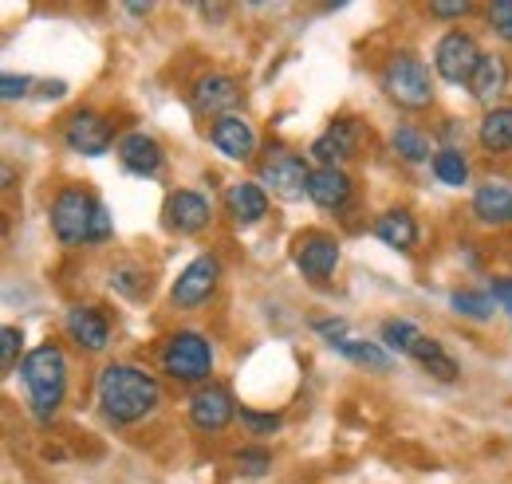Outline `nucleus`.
<instances>
[{"mask_svg": "<svg viewBox=\"0 0 512 484\" xmlns=\"http://www.w3.org/2000/svg\"><path fill=\"white\" fill-rule=\"evenodd\" d=\"M95 394H99V410L107 414V422H115V425L142 422V418L158 406V398H162L158 382H154L146 370L127 366V363L107 366V370L99 374V382H95Z\"/></svg>", "mask_w": 512, "mask_h": 484, "instance_id": "f257e3e1", "label": "nucleus"}, {"mask_svg": "<svg viewBox=\"0 0 512 484\" xmlns=\"http://www.w3.org/2000/svg\"><path fill=\"white\" fill-rule=\"evenodd\" d=\"M20 378H24V386H28L32 414H36L40 422H48V418L60 410L64 390H67L64 351H60V347H52V343H44V347L28 351V355H24V363H20Z\"/></svg>", "mask_w": 512, "mask_h": 484, "instance_id": "f03ea898", "label": "nucleus"}, {"mask_svg": "<svg viewBox=\"0 0 512 484\" xmlns=\"http://www.w3.org/2000/svg\"><path fill=\"white\" fill-rule=\"evenodd\" d=\"M95 217H99V201L87 197L83 189H60L56 201H52V233L67 248L91 244V237H95Z\"/></svg>", "mask_w": 512, "mask_h": 484, "instance_id": "7ed1b4c3", "label": "nucleus"}, {"mask_svg": "<svg viewBox=\"0 0 512 484\" xmlns=\"http://www.w3.org/2000/svg\"><path fill=\"white\" fill-rule=\"evenodd\" d=\"M383 91L406 111H422L430 107L434 99V83H430V71L426 63L414 60V56H390L383 67Z\"/></svg>", "mask_w": 512, "mask_h": 484, "instance_id": "20e7f679", "label": "nucleus"}, {"mask_svg": "<svg viewBox=\"0 0 512 484\" xmlns=\"http://www.w3.org/2000/svg\"><path fill=\"white\" fill-rule=\"evenodd\" d=\"M162 370L178 382H205L209 370H213V351H209V339L197 335V331H178L166 339L162 347Z\"/></svg>", "mask_w": 512, "mask_h": 484, "instance_id": "39448f33", "label": "nucleus"}, {"mask_svg": "<svg viewBox=\"0 0 512 484\" xmlns=\"http://www.w3.org/2000/svg\"><path fill=\"white\" fill-rule=\"evenodd\" d=\"M260 182L284 201H300L308 193V182H312V166L300 154H292L284 146H272L264 166H260Z\"/></svg>", "mask_w": 512, "mask_h": 484, "instance_id": "423d86ee", "label": "nucleus"}, {"mask_svg": "<svg viewBox=\"0 0 512 484\" xmlns=\"http://www.w3.org/2000/svg\"><path fill=\"white\" fill-rule=\"evenodd\" d=\"M434 67L446 83H469L473 71L481 67V48L469 32H446L434 48Z\"/></svg>", "mask_w": 512, "mask_h": 484, "instance_id": "0eeeda50", "label": "nucleus"}, {"mask_svg": "<svg viewBox=\"0 0 512 484\" xmlns=\"http://www.w3.org/2000/svg\"><path fill=\"white\" fill-rule=\"evenodd\" d=\"M217 280H221L217 256H197V260H190L186 272H182L178 284H174V307H182V311L201 307V303L217 292Z\"/></svg>", "mask_w": 512, "mask_h": 484, "instance_id": "6e6552de", "label": "nucleus"}, {"mask_svg": "<svg viewBox=\"0 0 512 484\" xmlns=\"http://www.w3.org/2000/svg\"><path fill=\"white\" fill-rule=\"evenodd\" d=\"M111 122L103 119V115H95V111H75L64 126V146L67 150H75V154H87V158H95V154H107L111 150Z\"/></svg>", "mask_w": 512, "mask_h": 484, "instance_id": "1a4fd4ad", "label": "nucleus"}, {"mask_svg": "<svg viewBox=\"0 0 512 484\" xmlns=\"http://www.w3.org/2000/svg\"><path fill=\"white\" fill-rule=\"evenodd\" d=\"M209 201L201 197V193H193V189H174L170 197H166V225L174 229V233H201L205 225H209Z\"/></svg>", "mask_w": 512, "mask_h": 484, "instance_id": "9d476101", "label": "nucleus"}, {"mask_svg": "<svg viewBox=\"0 0 512 484\" xmlns=\"http://www.w3.org/2000/svg\"><path fill=\"white\" fill-rule=\"evenodd\" d=\"M355 146H359V122L335 119L320 138L312 142V158H316L320 166H335V170H339V162H347V158L355 154Z\"/></svg>", "mask_w": 512, "mask_h": 484, "instance_id": "9b49d317", "label": "nucleus"}, {"mask_svg": "<svg viewBox=\"0 0 512 484\" xmlns=\"http://www.w3.org/2000/svg\"><path fill=\"white\" fill-rule=\"evenodd\" d=\"M233 398H229V390H221V386H201L197 394L190 398V422L197 429H205V433H217V429H225V425L233 422Z\"/></svg>", "mask_w": 512, "mask_h": 484, "instance_id": "f8f14e48", "label": "nucleus"}, {"mask_svg": "<svg viewBox=\"0 0 512 484\" xmlns=\"http://www.w3.org/2000/svg\"><path fill=\"white\" fill-rule=\"evenodd\" d=\"M335 264H339V244H335V237H327V233H304L296 241V268L304 276L323 280V276L335 272Z\"/></svg>", "mask_w": 512, "mask_h": 484, "instance_id": "ddd939ff", "label": "nucleus"}, {"mask_svg": "<svg viewBox=\"0 0 512 484\" xmlns=\"http://www.w3.org/2000/svg\"><path fill=\"white\" fill-rule=\"evenodd\" d=\"M237 103H241V87H237V79H229V75H205V79L193 87V107H197L201 115L225 119V115H233Z\"/></svg>", "mask_w": 512, "mask_h": 484, "instance_id": "4468645a", "label": "nucleus"}, {"mask_svg": "<svg viewBox=\"0 0 512 484\" xmlns=\"http://www.w3.org/2000/svg\"><path fill=\"white\" fill-rule=\"evenodd\" d=\"M213 146L225 154V158H233V162H249L256 154V134L253 126L241 119V115H225V119H213Z\"/></svg>", "mask_w": 512, "mask_h": 484, "instance_id": "2eb2a0df", "label": "nucleus"}, {"mask_svg": "<svg viewBox=\"0 0 512 484\" xmlns=\"http://www.w3.org/2000/svg\"><path fill=\"white\" fill-rule=\"evenodd\" d=\"M67 335L83 347V351H103L111 343V323L95 311V307H71L67 311Z\"/></svg>", "mask_w": 512, "mask_h": 484, "instance_id": "dca6fc26", "label": "nucleus"}, {"mask_svg": "<svg viewBox=\"0 0 512 484\" xmlns=\"http://www.w3.org/2000/svg\"><path fill=\"white\" fill-rule=\"evenodd\" d=\"M225 213L233 217V225H241V229H249L256 225L264 213H268V197H264V189L253 182H237L225 189Z\"/></svg>", "mask_w": 512, "mask_h": 484, "instance_id": "f3484780", "label": "nucleus"}, {"mask_svg": "<svg viewBox=\"0 0 512 484\" xmlns=\"http://www.w3.org/2000/svg\"><path fill=\"white\" fill-rule=\"evenodd\" d=\"M119 162L127 166L130 174H158L162 170V146L150 138V134H127V138H119Z\"/></svg>", "mask_w": 512, "mask_h": 484, "instance_id": "a211bd4d", "label": "nucleus"}, {"mask_svg": "<svg viewBox=\"0 0 512 484\" xmlns=\"http://www.w3.org/2000/svg\"><path fill=\"white\" fill-rule=\"evenodd\" d=\"M308 197L320 205V209H343L351 201V178L335 166H320L312 170V182H308Z\"/></svg>", "mask_w": 512, "mask_h": 484, "instance_id": "6ab92c4d", "label": "nucleus"}, {"mask_svg": "<svg viewBox=\"0 0 512 484\" xmlns=\"http://www.w3.org/2000/svg\"><path fill=\"white\" fill-rule=\"evenodd\" d=\"M473 213L485 225H512V185L489 182L473 193Z\"/></svg>", "mask_w": 512, "mask_h": 484, "instance_id": "aec40b11", "label": "nucleus"}, {"mask_svg": "<svg viewBox=\"0 0 512 484\" xmlns=\"http://www.w3.org/2000/svg\"><path fill=\"white\" fill-rule=\"evenodd\" d=\"M375 237L383 244H390V248L410 252L418 244V225H414V217L406 209H386L383 217L375 221Z\"/></svg>", "mask_w": 512, "mask_h": 484, "instance_id": "412c9836", "label": "nucleus"}, {"mask_svg": "<svg viewBox=\"0 0 512 484\" xmlns=\"http://www.w3.org/2000/svg\"><path fill=\"white\" fill-rule=\"evenodd\" d=\"M469 87H473V99L493 103V99L509 87V63L501 60V56H481V67L473 71Z\"/></svg>", "mask_w": 512, "mask_h": 484, "instance_id": "4be33fe9", "label": "nucleus"}, {"mask_svg": "<svg viewBox=\"0 0 512 484\" xmlns=\"http://www.w3.org/2000/svg\"><path fill=\"white\" fill-rule=\"evenodd\" d=\"M481 146L489 154H509L512 150V107H493L485 119H481V130H477Z\"/></svg>", "mask_w": 512, "mask_h": 484, "instance_id": "5701e85b", "label": "nucleus"}, {"mask_svg": "<svg viewBox=\"0 0 512 484\" xmlns=\"http://www.w3.org/2000/svg\"><path fill=\"white\" fill-rule=\"evenodd\" d=\"M414 359L426 366L434 378H442V382H453V378H457V363L442 351V343H438V339H426V335H422V339H418V347H414Z\"/></svg>", "mask_w": 512, "mask_h": 484, "instance_id": "b1692460", "label": "nucleus"}, {"mask_svg": "<svg viewBox=\"0 0 512 484\" xmlns=\"http://www.w3.org/2000/svg\"><path fill=\"white\" fill-rule=\"evenodd\" d=\"M390 146H394V154L406 158V162H426V158H430V138H426L422 130H414V126H398V130L390 134Z\"/></svg>", "mask_w": 512, "mask_h": 484, "instance_id": "393cba45", "label": "nucleus"}, {"mask_svg": "<svg viewBox=\"0 0 512 484\" xmlns=\"http://www.w3.org/2000/svg\"><path fill=\"white\" fill-rule=\"evenodd\" d=\"M434 174H438V182L446 185H465L469 182V162L461 158V150L446 146V150L434 154Z\"/></svg>", "mask_w": 512, "mask_h": 484, "instance_id": "a878e982", "label": "nucleus"}, {"mask_svg": "<svg viewBox=\"0 0 512 484\" xmlns=\"http://www.w3.org/2000/svg\"><path fill=\"white\" fill-rule=\"evenodd\" d=\"M418 327L414 323H406V319H386L383 323V343L390 351H398V355H414V347H418Z\"/></svg>", "mask_w": 512, "mask_h": 484, "instance_id": "bb28decb", "label": "nucleus"}, {"mask_svg": "<svg viewBox=\"0 0 512 484\" xmlns=\"http://www.w3.org/2000/svg\"><path fill=\"white\" fill-rule=\"evenodd\" d=\"M335 351L339 355H347L351 363L359 366H371V370H390V355H386L383 347H375V343H335Z\"/></svg>", "mask_w": 512, "mask_h": 484, "instance_id": "cd10ccee", "label": "nucleus"}, {"mask_svg": "<svg viewBox=\"0 0 512 484\" xmlns=\"http://www.w3.org/2000/svg\"><path fill=\"white\" fill-rule=\"evenodd\" d=\"M449 303H453V311L465 315V319H493V311H497L489 292H453Z\"/></svg>", "mask_w": 512, "mask_h": 484, "instance_id": "c85d7f7f", "label": "nucleus"}, {"mask_svg": "<svg viewBox=\"0 0 512 484\" xmlns=\"http://www.w3.org/2000/svg\"><path fill=\"white\" fill-rule=\"evenodd\" d=\"M268 465H272V453L268 449H237V469L241 473H249V477H260V473H268Z\"/></svg>", "mask_w": 512, "mask_h": 484, "instance_id": "c756f323", "label": "nucleus"}, {"mask_svg": "<svg viewBox=\"0 0 512 484\" xmlns=\"http://www.w3.org/2000/svg\"><path fill=\"white\" fill-rule=\"evenodd\" d=\"M20 339H24V335H20L16 327H4V331H0V366H4V374H8V370H16V359H20Z\"/></svg>", "mask_w": 512, "mask_h": 484, "instance_id": "7c9ffc66", "label": "nucleus"}, {"mask_svg": "<svg viewBox=\"0 0 512 484\" xmlns=\"http://www.w3.org/2000/svg\"><path fill=\"white\" fill-rule=\"evenodd\" d=\"M489 20H493L497 36H501V40H509V44H512V0H497V4L489 8Z\"/></svg>", "mask_w": 512, "mask_h": 484, "instance_id": "2f4dec72", "label": "nucleus"}, {"mask_svg": "<svg viewBox=\"0 0 512 484\" xmlns=\"http://www.w3.org/2000/svg\"><path fill=\"white\" fill-rule=\"evenodd\" d=\"M28 87H32V79L28 75H4L0 79V95L12 103V99H24L28 95Z\"/></svg>", "mask_w": 512, "mask_h": 484, "instance_id": "473e14b6", "label": "nucleus"}, {"mask_svg": "<svg viewBox=\"0 0 512 484\" xmlns=\"http://www.w3.org/2000/svg\"><path fill=\"white\" fill-rule=\"evenodd\" d=\"M241 422L249 425L253 433H260V437H264V433H272V429H280V418H276V414H253V410H241Z\"/></svg>", "mask_w": 512, "mask_h": 484, "instance_id": "72a5a7b5", "label": "nucleus"}, {"mask_svg": "<svg viewBox=\"0 0 512 484\" xmlns=\"http://www.w3.org/2000/svg\"><path fill=\"white\" fill-rule=\"evenodd\" d=\"M430 12H434V16H442V20H457V16H465V12H469V4H465V0H434V4H430Z\"/></svg>", "mask_w": 512, "mask_h": 484, "instance_id": "f704fd0d", "label": "nucleus"}, {"mask_svg": "<svg viewBox=\"0 0 512 484\" xmlns=\"http://www.w3.org/2000/svg\"><path fill=\"white\" fill-rule=\"evenodd\" d=\"M316 331H320V335H331V343H343L339 335L347 331V323H343V319H320V323H316Z\"/></svg>", "mask_w": 512, "mask_h": 484, "instance_id": "c9c22d12", "label": "nucleus"}, {"mask_svg": "<svg viewBox=\"0 0 512 484\" xmlns=\"http://www.w3.org/2000/svg\"><path fill=\"white\" fill-rule=\"evenodd\" d=\"M489 296H493V300L501 303V307H509V311H512V280H497Z\"/></svg>", "mask_w": 512, "mask_h": 484, "instance_id": "e433bc0d", "label": "nucleus"}, {"mask_svg": "<svg viewBox=\"0 0 512 484\" xmlns=\"http://www.w3.org/2000/svg\"><path fill=\"white\" fill-rule=\"evenodd\" d=\"M44 95H48V99H56V95H64V83H60V79H56V83H44Z\"/></svg>", "mask_w": 512, "mask_h": 484, "instance_id": "4c0bfd02", "label": "nucleus"}]
</instances>
